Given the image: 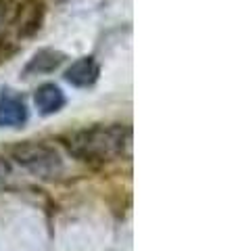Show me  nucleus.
Masks as SVG:
<instances>
[{"label": "nucleus", "instance_id": "f257e3e1", "mask_svg": "<svg viewBox=\"0 0 238 251\" xmlns=\"http://www.w3.org/2000/svg\"><path fill=\"white\" fill-rule=\"evenodd\" d=\"M132 128L125 124H96L63 138V145L75 159L86 163H109L130 151Z\"/></svg>", "mask_w": 238, "mask_h": 251}, {"label": "nucleus", "instance_id": "f03ea898", "mask_svg": "<svg viewBox=\"0 0 238 251\" xmlns=\"http://www.w3.org/2000/svg\"><path fill=\"white\" fill-rule=\"evenodd\" d=\"M9 155L17 166L27 170L36 178H54L63 170L59 151L46 143H36V140L17 143L9 149Z\"/></svg>", "mask_w": 238, "mask_h": 251}, {"label": "nucleus", "instance_id": "7ed1b4c3", "mask_svg": "<svg viewBox=\"0 0 238 251\" xmlns=\"http://www.w3.org/2000/svg\"><path fill=\"white\" fill-rule=\"evenodd\" d=\"M100 75V67L94 57H82L73 61L65 72V80L75 88H88Z\"/></svg>", "mask_w": 238, "mask_h": 251}, {"label": "nucleus", "instance_id": "20e7f679", "mask_svg": "<svg viewBox=\"0 0 238 251\" xmlns=\"http://www.w3.org/2000/svg\"><path fill=\"white\" fill-rule=\"evenodd\" d=\"M34 103H36L38 111L42 115H52V113H59L61 109L65 107V94H63V90L59 88V86L42 84L36 90Z\"/></svg>", "mask_w": 238, "mask_h": 251}, {"label": "nucleus", "instance_id": "39448f33", "mask_svg": "<svg viewBox=\"0 0 238 251\" xmlns=\"http://www.w3.org/2000/svg\"><path fill=\"white\" fill-rule=\"evenodd\" d=\"M27 122V109L17 97H0V128H19Z\"/></svg>", "mask_w": 238, "mask_h": 251}, {"label": "nucleus", "instance_id": "423d86ee", "mask_svg": "<svg viewBox=\"0 0 238 251\" xmlns=\"http://www.w3.org/2000/svg\"><path fill=\"white\" fill-rule=\"evenodd\" d=\"M65 61V54L61 50L54 49H42L38 50L34 57L29 59V63L25 65V75H42V74H50L54 72L61 63Z\"/></svg>", "mask_w": 238, "mask_h": 251}, {"label": "nucleus", "instance_id": "0eeeda50", "mask_svg": "<svg viewBox=\"0 0 238 251\" xmlns=\"http://www.w3.org/2000/svg\"><path fill=\"white\" fill-rule=\"evenodd\" d=\"M11 176V163L6 161V157L4 155H0V184L6 182Z\"/></svg>", "mask_w": 238, "mask_h": 251}]
</instances>
